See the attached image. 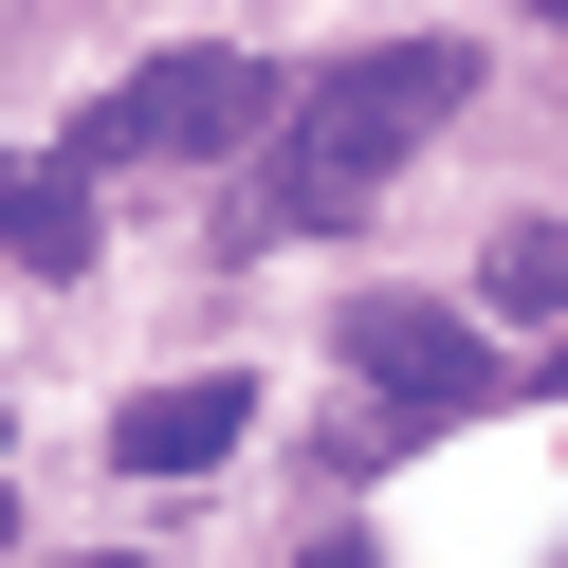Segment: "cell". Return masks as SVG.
Returning <instances> with one entry per match:
<instances>
[{"label": "cell", "mask_w": 568, "mask_h": 568, "mask_svg": "<svg viewBox=\"0 0 568 568\" xmlns=\"http://www.w3.org/2000/svg\"><path fill=\"white\" fill-rule=\"evenodd\" d=\"M477 92V38H385V55H331V74L275 111V165H257V239H331L385 202V165L440 148V111Z\"/></svg>", "instance_id": "6da1fadb"}, {"label": "cell", "mask_w": 568, "mask_h": 568, "mask_svg": "<svg viewBox=\"0 0 568 568\" xmlns=\"http://www.w3.org/2000/svg\"><path fill=\"white\" fill-rule=\"evenodd\" d=\"M275 111H294V74H257V55H221V38H184V55H148V74L92 92V129H74L55 165H221V148H257Z\"/></svg>", "instance_id": "7a4b0ae2"}, {"label": "cell", "mask_w": 568, "mask_h": 568, "mask_svg": "<svg viewBox=\"0 0 568 568\" xmlns=\"http://www.w3.org/2000/svg\"><path fill=\"white\" fill-rule=\"evenodd\" d=\"M348 367L404 385L385 440H422V422H458V404L495 385V348H477V312H440V294H348Z\"/></svg>", "instance_id": "3957f363"}, {"label": "cell", "mask_w": 568, "mask_h": 568, "mask_svg": "<svg viewBox=\"0 0 568 568\" xmlns=\"http://www.w3.org/2000/svg\"><path fill=\"white\" fill-rule=\"evenodd\" d=\"M0 257H19V275H92V165L0 148Z\"/></svg>", "instance_id": "277c9868"}, {"label": "cell", "mask_w": 568, "mask_h": 568, "mask_svg": "<svg viewBox=\"0 0 568 568\" xmlns=\"http://www.w3.org/2000/svg\"><path fill=\"white\" fill-rule=\"evenodd\" d=\"M239 422H257V404L202 367V385H148V404L111 422V458H129V477H202V458H239Z\"/></svg>", "instance_id": "5b68a950"}, {"label": "cell", "mask_w": 568, "mask_h": 568, "mask_svg": "<svg viewBox=\"0 0 568 568\" xmlns=\"http://www.w3.org/2000/svg\"><path fill=\"white\" fill-rule=\"evenodd\" d=\"M495 312H568V221H514V239H495Z\"/></svg>", "instance_id": "8992f818"}, {"label": "cell", "mask_w": 568, "mask_h": 568, "mask_svg": "<svg viewBox=\"0 0 568 568\" xmlns=\"http://www.w3.org/2000/svg\"><path fill=\"white\" fill-rule=\"evenodd\" d=\"M294 568H385V550H367V531H331V550H294Z\"/></svg>", "instance_id": "52a82bcc"}, {"label": "cell", "mask_w": 568, "mask_h": 568, "mask_svg": "<svg viewBox=\"0 0 568 568\" xmlns=\"http://www.w3.org/2000/svg\"><path fill=\"white\" fill-rule=\"evenodd\" d=\"M74 568H129V550H74Z\"/></svg>", "instance_id": "ba28073f"}]
</instances>
